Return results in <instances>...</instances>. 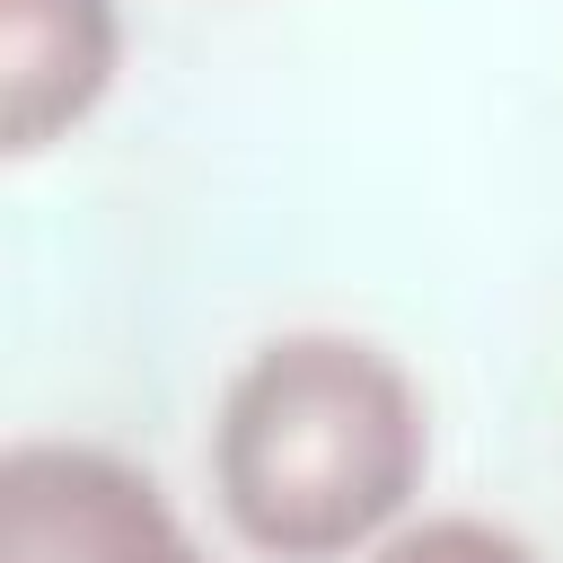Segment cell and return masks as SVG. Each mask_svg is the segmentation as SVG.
<instances>
[{"instance_id": "1", "label": "cell", "mask_w": 563, "mask_h": 563, "mask_svg": "<svg viewBox=\"0 0 563 563\" xmlns=\"http://www.w3.org/2000/svg\"><path fill=\"white\" fill-rule=\"evenodd\" d=\"M431 466L413 378L361 334L264 343L211 422L220 519L273 563H334L369 545Z\"/></svg>"}, {"instance_id": "2", "label": "cell", "mask_w": 563, "mask_h": 563, "mask_svg": "<svg viewBox=\"0 0 563 563\" xmlns=\"http://www.w3.org/2000/svg\"><path fill=\"white\" fill-rule=\"evenodd\" d=\"M0 563H202V545L114 449L18 440L0 457Z\"/></svg>"}, {"instance_id": "3", "label": "cell", "mask_w": 563, "mask_h": 563, "mask_svg": "<svg viewBox=\"0 0 563 563\" xmlns=\"http://www.w3.org/2000/svg\"><path fill=\"white\" fill-rule=\"evenodd\" d=\"M114 0H0V88H9V150L62 141L114 79Z\"/></svg>"}, {"instance_id": "4", "label": "cell", "mask_w": 563, "mask_h": 563, "mask_svg": "<svg viewBox=\"0 0 563 563\" xmlns=\"http://www.w3.org/2000/svg\"><path fill=\"white\" fill-rule=\"evenodd\" d=\"M369 563H537L510 528H493V519H466V510H449V519H422V528H405V537H387Z\"/></svg>"}]
</instances>
